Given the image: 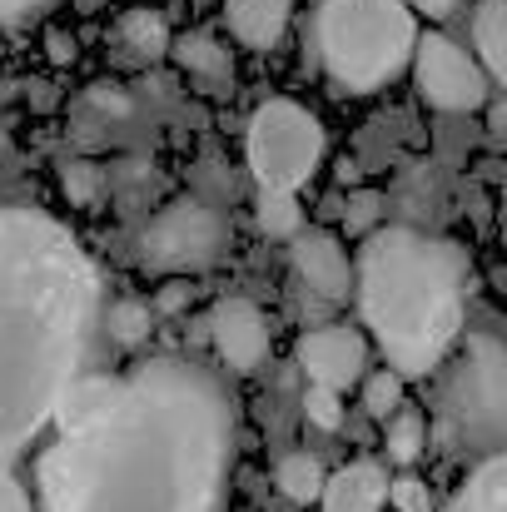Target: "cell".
Masks as SVG:
<instances>
[{
  "instance_id": "1",
  "label": "cell",
  "mask_w": 507,
  "mask_h": 512,
  "mask_svg": "<svg viewBox=\"0 0 507 512\" xmlns=\"http://www.w3.org/2000/svg\"><path fill=\"white\" fill-rule=\"evenodd\" d=\"M239 403L194 358L155 353L130 373H80L35 463L40 512H224Z\"/></svg>"
},
{
  "instance_id": "2",
  "label": "cell",
  "mask_w": 507,
  "mask_h": 512,
  "mask_svg": "<svg viewBox=\"0 0 507 512\" xmlns=\"http://www.w3.org/2000/svg\"><path fill=\"white\" fill-rule=\"evenodd\" d=\"M100 269L45 209H0V468L60 413L100 329Z\"/></svg>"
},
{
  "instance_id": "3",
  "label": "cell",
  "mask_w": 507,
  "mask_h": 512,
  "mask_svg": "<svg viewBox=\"0 0 507 512\" xmlns=\"http://www.w3.org/2000/svg\"><path fill=\"white\" fill-rule=\"evenodd\" d=\"M468 269V249L408 224H378L363 239L353 294L393 373L428 378L443 368L468 329Z\"/></svg>"
},
{
  "instance_id": "4",
  "label": "cell",
  "mask_w": 507,
  "mask_h": 512,
  "mask_svg": "<svg viewBox=\"0 0 507 512\" xmlns=\"http://www.w3.org/2000/svg\"><path fill=\"white\" fill-rule=\"evenodd\" d=\"M314 50L324 75L348 95H373L413 65L418 20L408 0H319Z\"/></svg>"
},
{
  "instance_id": "5",
  "label": "cell",
  "mask_w": 507,
  "mask_h": 512,
  "mask_svg": "<svg viewBox=\"0 0 507 512\" xmlns=\"http://www.w3.org/2000/svg\"><path fill=\"white\" fill-rule=\"evenodd\" d=\"M438 378V428L453 448L488 458L507 453V339L463 329Z\"/></svg>"
},
{
  "instance_id": "6",
  "label": "cell",
  "mask_w": 507,
  "mask_h": 512,
  "mask_svg": "<svg viewBox=\"0 0 507 512\" xmlns=\"http://www.w3.org/2000/svg\"><path fill=\"white\" fill-rule=\"evenodd\" d=\"M324 150H329V135L319 125L314 110H304L299 100H264L244 130V155H249V170L259 184L269 189H299L309 184L314 170L324 165Z\"/></svg>"
},
{
  "instance_id": "7",
  "label": "cell",
  "mask_w": 507,
  "mask_h": 512,
  "mask_svg": "<svg viewBox=\"0 0 507 512\" xmlns=\"http://www.w3.org/2000/svg\"><path fill=\"white\" fill-rule=\"evenodd\" d=\"M135 254L150 274H204L229 254V224L204 199H174L140 229Z\"/></svg>"
},
{
  "instance_id": "8",
  "label": "cell",
  "mask_w": 507,
  "mask_h": 512,
  "mask_svg": "<svg viewBox=\"0 0 507 512\" xmlns=\"http://www.w3.org/2000/svg\"><path fill=\"white\" fill-rule=\"evenodd\" d=\"M413 85L438 115H478L488 110V70L443 30L418 35L413 50Z\"/></svg>"
},
{
  "instance_id": "9",
  "label": "cell",
  "mask_w": 507,
  "mask_h": 512,
  "mask_svg": "<svg viewBox=\"0 0 507 512\" xmlns=\"http://www.w3.org/2000/svg\"><path fill=\"white\" fill-rule=\"evenodd\" d=\"M299 368L309 383L319 388H334V393H348L358 378H363V363H368V339L348 324H319L309 329L299 348H294Z\"/></svg>"
},
{
  "instance_id": "10",
  "label": "cell",
  "mask_w": 507,
  "mask_h": 512,
  "mask_svg": "<svg viewBox=\"0 0 507 512\" xmlns=\"http://www.w3.org/2000/svg\"><path fill=\"white\" fill-rule=\"evenodd\" d=\"M209 343L224 358V368L254 373L269 358V319H264V309L254 299H244V294L219 299L214 314H209Z\"/></svg>"
},
{
  "instance_id": "11",
  "label": "cell",
  "mask_w": 507,
  "mask_h": 512,
  "mask_svg": "<svg viewBox=\"0 0 507 512\" xmlns=\"http://www.w3.org/2000/svg\"><path fill=\"white\" fill-rule=\"evenodd\" d=\"M289 259H294L299 284L309 294H319L324 304H338L353 294V264L329 229H304L299 239H289Z\"/></svg>"
},
{
  "instance_id": "12",
  "label": "cell",
  "mask_w": 507,
  "mask_h": 512,
  "mask_svg": "<svg viewBox=\"0 0 507 512\" xmlns=\"http://www.w3.org/2000/svg\"><path fill=\"white\" fill-rule=\"evenodd\" d=\"M324 512H383L388 503V468L378 458H353L324 483Z\"/></svg>"
},
{
  "instance_id": "13",
  "label": "cell",
  "mask_w": 507,
  "mask_h": 512,
  "mask_svg": "<svg viewBox=\"0 0 507 512\" xmlns=\"http://www.w3.org/2000/svg\"><path fill=\"white\" fill-rule=\"evenodd\" d=\"M294 0H224V25L244 50H274L289 30Z\"/></svg>"
},
{
  "instance_id": "14",
  "label": "cell",
  "mask_w": 507,
  "mask_h": 512,
  "mask_svg": "<svg viewBox=\"0 0 507 512\" xmlns=\"http://www.w3.org/2000/svg\"><path fill=\"white\" fill-rule=\"evenodd\" d=\"M443 512H507V453H488L448 498Z\"/></svg>"
},
{
  "instance_id": "15",
  "label": "cell",
  "mask_w": 507,
  "mask_h": 512,
  "mask_svg": "<svg viewBox=\"0 0 507 512\" xmlns=\"http://www.w3.org/2000/svg\"><path fill=\"white\" fill-rule=\"evenodd\" d=\"M473 45H478V65L507 90V0L473 5Z\"/></svg>"
},
{
  "instance_id": "16",
  "label": "cell",
  "mask_w": 507,
  "mask_h": 512,
  "mask_svg": "<svg viewBox=\"0 0 507 512\" xmlns=\"http://www.w3.org/2000/svg\"><path fill=\"white\" fill-rule=\"evenodd\" d=\"M115 35H120V45L135 55V60H160L169 55V20L160 10H150V5H140V10H125L120 15V25H115Z\"/></svg>"
},
{
  "instance_id": "17",
  "label": "cell",
  "mask_w": 507,
  "mask_h": 512,
  "mask_svg": "<svg viewBox=\"0 0 507 512\" xmlns=\"http://www.w3.org/2000/svg\"><path fill=\"white\" fill-rule=\"evenodd\" d=\"M274 483H279V493L289 498V503H319L324 498V483H329V473H324V463L314 458V453H284L279 458V468H274Z\"/></svg>"
},
{
  "instance_id": "18",
  "label": "cell",
  "mask_w": 507,
  "mask_h": 512,
  "mask_svg": "<svg viewBox=\"0 0 507 512\" xmlns=\"http://www.w3.org/2000/svg\"><path fill=\"white\" fill-rule=\"evenodd\" d=\"M259 229L264 239H299L304 234V209H299V189H269L259 184Z\"/></svg>"
},
{
  "instance_id": "19",
  "label": "cell",
  "mask_w": 507,
  "mask_h": 512,
  "mask_svg": "<svg viewBox=\"0 0 507 512\" xmlns=\"http://www.w3.org/2000/svg\"><path fill=\"white\" fill-rule=\"evenodd\" d=\"M174 60L184 65V70H194V75H209V80H219L224 70H229V50L209 35V30H189V35H179L174 45Z\"/></svg>"
},
{
  "instance_id": "20",
  "label": "cell",
  "mask_w": 507,
  "mask_h": 512,
  "mask_svg": "<svg viewBox=\"0 0 507 512\" xmlns=\"http://www.w3.org/2000/svg\"><path fill=\"white\" fill-rule=\"evenodd\" d=\"M423 448H428V423H423V413L398 408V413L388 418V458L408 468V463L423 458Z\"/></svg>"
},
{
  "instance_id": "21",
  "label": "cell",
  "mask_w": 507,
  "mask_h": 512,
  "mask_svg": "<svg viewBox=\"0 0 507 512\" xmlns=\"http://www.w3.org/2000/svg\"><path fill=\"white\" fill-rule=\"evenodd\" d=\"M363 408L373 413V418H393L398 408H403V373H393V368H383V373H373L368 383H363Z\"/></svg>"
},
{
  "instance_id": "22",
  "label": "cell",
  "mask_w": 507,
  "mask_h": 512,
  "mask_svg": "<svg viewBox=\"0 0 507 512\" xmlns=\"http://www.w3.org/2000/svg\"><path fill=\"white\" fill-rule=\"evenodd\" d=\"M150 309H155V304H140V299H120V304L110 309V334H115L120 343L150 339Z\"/></svg>"
},
{
  "instance_id": "23",
  "label": "cell",
  "mask_w": 507,
  "mask_h": 512,
  "mask_svg": "<svg viewBox=\"0 0 507 512\" xmlns=\"http://www.w3.org/2000/svg\"><path fill=\"white\" fill-rule=\"evenodd\" d=\"M304 413H309V423H314V428L338 433V428H343V393L309 383V393H304Z\"/></svg>"
},
{
  "instance_id": "24",
  "label": "cell",
  "mask_w": 507,
  "mask_h": 512,
  "mask_svg": "<svg viewBox=\"0 0 507 512\" xmlns=\"http://www.w3.org/2000/svg\"><path fill=\"white\" fill-rule=\"evenodd\" d=\"M388 503L398 512H443L438 498H433V488L418 483V478H393V483H388Z\"/></svg>"
},
{
  "instance_id": "25",
  "label": "cell",
  "mask_w": 507,
  "mask_h": 512,
  "mask_svg": "<svg viewBox=\"0 0 507 512\" xmlns=\"http://www.w3.org/2000/svg\"><path fill=\"white\" fill-rule=\"evenodd\" d=\"M378 204H383V199H378L373 189H353V194H348V209H343V229H348V234H373V229H378Z\"/></svg>"
},
{
  "instance_id": "26",
  "label": "cell",
  "mask_w": 507,
  "mask_h": 512,
  "mask_svg": "<svg viewBox=\"0 0 507 512\" xmlns=\"http://www.w3.org/2000/svg\"><path fill=\"white\" fill-rule=\"evenodd\" d=\"M55 0H0V30H20L30 20H40Z\"/></svg>"
},
{
  "instance_id": "27",
  "label": "cell",
  "mask_w": 507,
  "mask_h": 512,
  "mask_svg": "<svg viewBox=\"0 0 507 512\" xmlns=\"http://www.w3.org/2000/svg\"><path fill=\"white\" fill-rule=\"evenodd\" d=\"M0 512H35L30 493L20 488V478L10 468H0Z\"/></svg>"
},
{
  "instance_id": "28",
  "label": "cell",
  "mask_w": 507,
  "mask_h": 512,
  "mask_svg": "<svg viewBox=\"0 0 507 512\" xmlns=\"http://www.w3.org/2000/svg\"><path fill=\"white\" fill-rule=\"evenodd\" d=\"M65 184H70V199H75V204H90L95 189H100V174L85 170V165H70V170H65Z\"/></svg>"
},
{
  "instance_id": "29",
  "label": "cell",
  "mask_w": 507,
  "mask_h": 512,
  "mask_svg": "<svg viewBox=\"0 0 507 512\" xmlns=\"http://www.w3.org/2000/svg\"><path fill=\"white\" fill-rule=\"evenodd\" d=\"M184 299H189V284H165V289H160V299H155V309H160V314H179V304H184Z\"/></svg>"
},
{
  "instance_id": "30",
  "label": "cell",
  "mask_w": 507,
  "mask_h": 512,
  "mask_svg": "<svg viewBox=\"0 0 507 512\" xmlns=\"http://www.w3.org/2000/svg\"><path fill=\"white\" fill-rule=\"evenodd\" d=\"M423 15H433V20H443V15H453L458 10V0H413Z\"/></svg>"
},
{
  "instance_id": "31",
  "label": "cell",
  "mask_w": 507,
  "mask_h": 512,
  "mask_svg": "<svg viewBox=\"0 0 507 512\" xmlns=\"http://www.w3.org/2000/svg\"><path fill=\"white\" fill-rule=\"evenodd\" d=\"M75 5H80V10H95V5H105V0H75Z\"/></svg>"
}]
</instances>
